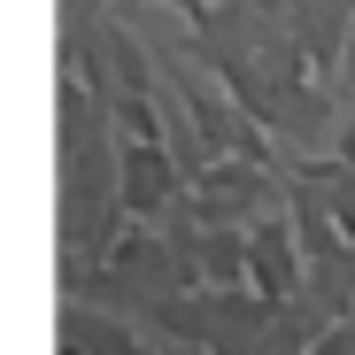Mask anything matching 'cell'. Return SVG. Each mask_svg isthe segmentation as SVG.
Here are the masks:
<instances>
[{
    "label": "cell",
    "mask_w": 355,
    "mask_h": 355,
    "mask_svg": "<svg viewBox=\"0 0 355 355\" xmlns=\"http://www.w3.org/2000/svg\"><path fill=\"white\" fill-rule=\"evenodd\" d=\"M170 155H178V147H162V139H124V147H116V178H124V209H132V216L170 209V193H178Z\"/></svg>",
    "instance_id": "1"
},
{
    "label": "cell",
    "mask_w": 355,
    "mask_h": 355,
    "mask_svg": "<svg viewBox=\"0 0 355 355\" xmlns=\"http://www.w3.org/2000/svg\"><path fill=\"white\" fill-rule=\"evenodd\" d=\"M248 278H255V293H270V302H286V293L302 286V255H293V232L278 216L248 224Z\"/></svg>",
    "instance_id": "2"
},
{
    "label": "cell",
    "mask_w": 355,
    "mask_h": 355,
    "mask_svg": "<svg viewBox=\"0 0 355 355\" xmlns=\"http://www.w3.org/2000/svg\"><path fill=\"white\" fill-rule=\"evenodd\" d=\"M255 355H309V347H302V324H293V317H278V324H270V340H263Z\"/></svg>",
    "instance_id": "3"
}]
</instances>
